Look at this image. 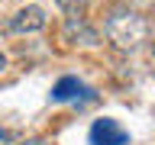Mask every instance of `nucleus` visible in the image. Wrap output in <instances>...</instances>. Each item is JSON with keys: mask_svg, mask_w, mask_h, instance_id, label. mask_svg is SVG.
<instances>
[{"mask_svg": "<svg viewBox=\"0 0 155 145\" xmlns=\"http://www.w3.org/2000/svg\"><path fill=\"white\" fill-rule=\"evenodd\" d=\"M7 139H10V135H7V132H3V129H0V142H7Z\"/></svg>", "mask_w": 155, "mask_h": 145, "instance_id": "obj_9", "label": "nucleus"}, {"mask_svg": "<svg viewBox=\"0 0 155 145\" xmlns=\"http://www.w3.org/2000/svg\"><path fill=\"white\" fill-rule=\"evenodd\" d=\"M10 32H39L45 26V10L42 7H23L16 16H10Z\"/></svg>", "mask_w": 155, "mask_h": 145, "instance_id": "obj_3", "label": "nucleus"}, {"mask_svg": "<svg viewBox=\"0 0 155 145\" xmlns=\"http://www.w3.org/2000/svg\"><path fill=\"white\" fill-rule=\"evenodd\" d=\"M55 3L65 10V13H71V16H81L84 7H87V0H55Z\"/></svg>", "mask_w": 155, "mask_h": 145, "instance_id": "obj_6", "label": "nucleus"}, {"mask_svg": "<svg viewBox=\"0 0 155 145\" xmlns=\"http://www.w3.org/2000/svg\"><path fill=\"white\" fill-rule=\"evenodd\" d=\"M3 68H7V55H3V52H0V71H3Z\"/></svg>", "mask_w": 155, "mask_h": 145, "instance_id": "obj_8", "label": "nucleus"}, {"mask_svg": "<svg viewBox=\"0 0 155 145\" xmlns=\"http://www.w3.org/2000/svg\"><path fill=\"white\" fill-rule=\"evenodd\" d=\"M91 145H129V132L116 119L104 116L91 126Z\"/></svg>", "mask_w": 155, "mask_h": 145, "instance_id": "obj_2", "label": "nucleus"}, {"mask_svg": "<svg viewBox=\"0 0 155 145\" xmlns=\"http://www.w3.org/2000/svg\"><path fill=\"white\" fill-rule=\"evenodd\" d=\"M81 94H91L78 77H61L55 87H52V100L55 103H71V100H81Z\"/></svg>", "mask_w": 155, "mask_h": 145, "instance_id": "obj_4", "label": "nucleus"}, {"mask_svg": "<svg viewBox=\"0 0 155 145\" xmlns=\"http://www.w3.org/2000/svg\"><path fill=\"white\" fill-rule=\"evenodd\" d=\"M16 145H45L42 139H23V142H16Z\"/></svg>", "mask_w": 155, "mask_h": 145, "instance_id": "obj_7", "label": "nucleus"}, {"mask_svg": "<svg viewBox=\"0 0 155 145\" xmlns=\"http://www.w3.org/2000/svg\"><path fill=\"white\" fill-rule=\"evenodd\" d=\"M65 36H68V39H81V42H87V45H94V42H97V29L87 26L84 16H68Z\"/></svg>", "mask_w": 155, "mask_h": 145, "instance_id": "obj_5", "label": "nucleus"}, {"mask_svg": "<svg viewBox=\"0 0 155 145\" xmlns=\"http://www.w3.org/2000/svg\"><path fill=\"white\" fill-rule=\"evenodd\" d=\"M104 32H107V39H110L116 48H139L145 42V36H149V23H145V16H139L136 10L116 7V10L107 13Z\"/></svg>", "mask_w": 155, "mask_h": 145, "instance_id": "obj_1", "label": "nucleus"}]
</instances>
